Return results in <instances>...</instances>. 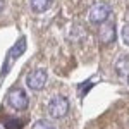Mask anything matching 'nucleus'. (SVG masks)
<instances>
[{"instance_id":"nucleus-1","label":"nucleus","mask_w":129,"mask_h":129,"mask_svg":"<svg viewBox=\"0 0 129 129\" xmlns=\"http://www.w3.org/2000/svg\"><path fill=\"white\" fill-rule=\"evenodd\" d=\"M69 112V100L62 95H55L53 98L48 102V114L53 119H62L66 117Z\"/></svg>"},{"instance_id":"nucleus-10","label":"nucleus","mask_w":129,"mask_h":129,"mask_svg":"<svg viewBox=\"0 0 129 129\" xmlns=\"http://www.w3.org/2000/svg\"><path fill=\"white\" fill-rule=\"evenodd\" d=\"M22 50H24V40L19 41V47H17V48L14 47V50H12V57H19V53L22 52Z\"/></svg>"},{"instance_id":"nucleus-11","label":"nucleus","mask_w":129,"mask_h":129,"mask_svg":"<svg viewBox=\"0 0 129 129\" xmlns=\"http://www.w3.org/2000/svg\"><path fill=\"white\" fill-rule=\"evenodd\" d=\"M4 10V0H0V12Z\"/></svg>"},{"instance_id":"nucleus-7","label":"nucleus","mask_w":129,"mask_h":129,"mask_svg":"<svg viewBox=\"0 0 129 129\" xmlns=\"http://www.w3.org/2000/svg\"><path fill=\"white\" fill-rule=\"evenodd\" d=\"M52 0H29V5L35 12H45L50 7Z\"/></svg>"},{"instance_id":"nucleus-6","label":"nucleus","mask_w":129,"mask_h":129,"mask_svg":"<svg viewBox=\"0 0 129 129\" xmlns=\"http://www.w3.org/2000/svg\"><path fill=\"white\" fill-rule=\"evenodd\" d=\"M115 72L119 78H129V55H120L115 62Z\"/></svg>"},{"instance_id":"nucleus-9","label":"nucleus","mask_w":129,"mask_h":129,"mask_svg":"<svg viewBox=\"0 0 129 129\" xmlns=\"http://www.w3.org/2000/svg\"><path fill=\"white\" fill-rule=\"evenodd\" d=\"M120 38L124 41V45L129 47V24H124V26H122V29H120Z\"/></svg>"},{"instance_id":"nucleus-8","label":"nucleus","mask_w":129,"mask_h":129,"mask_svg":"<svg viewBox=\"0 0 129 129\" xmlns=\"http://www.w3.org/2000/svg\"><path fill=\"white\" fill-rule=\"evenodd\" d=\"M31 129H55V127H53V124H50L48 120H36Z\"/></svg>"},{"instance_id":"nucleus-12","label":"nucleus","mask_w":129,"mask_h":129,"mask_svg":"<svg viewBox=\"0 0 129 129\" xmlns=\"http://www.w3.org/2000/svg\"><path fill=\"white\" fill-rule=\"evenodd\" d=\"M127 83H129V78H127Z\"/></svg>"},{"instance_id":"nucleus-5","label":"nucleus","mask_w":129,"mask_h":129,"mask_svg":"<svg viewBox=\"0 0 129 129\" xmlns=\"http://www.w3.org/2000/svg\"><path fill=\"white\" fill-rule=\"evenodd\" d=\"M98 40L103 45H110L115 40V26L114 22H103L98 29Z\"/></svg>"},{"instance_id":"nucleus-3","label":"nucleus","mask_w":129,"mask_h":129,"mask_svg":"<svg viewBox=\"0 0 129 129\" xmlns=\"http://www.w3.org/2000/svg\"><path fill=\"white\" fill-rule=\"evenodd\" d=\"M109 16H110V7L103 2L93 4L88 12V19L91 24H103V22H107Z\"/></svg>"},{"instance_id":"nucleus-2","label":"nucleus","mask_w":129,"mask_h":129,"mask_svg":"<svg viewBox=\"0 0 129 129\" xmlns=\"http://www.w3.org/2000/svg\"><path fill=\"white\" fill-rule=\"evenodd\" d=\"M7 103L14 110H26L29 105V98L22 88H12L7 95Z\"/></svg>"},{"instance_id":"nucleus-13","label":"nucleus","mask_w":129,"mask_h":129,"mask_svg":"<svg viewBox=\"0 0 129 129\" xmlns=\"http://www.w3.org/2000/svg\"><path fill=\"white\" fill-rule=\"evenodd\" d=\"M0 129H4V127H0Z\"/></svg>"},{"instance_id":"nucleus-4","label":"nucleus","mask_w":129,"mask_h":129,"mask_svg":"<svg viewBox=\"0 0 129 129\" xmlns=\"http://www.w3.org/2000/svg\"><path fill=\"white\" fill-rule=\"evenodd\" d=\"M26 84H28V88L35 89V91L43 89L45 84H47V72H45V69L31 71L29 74L26 76Z\"/></svg>"}]
</instances>
